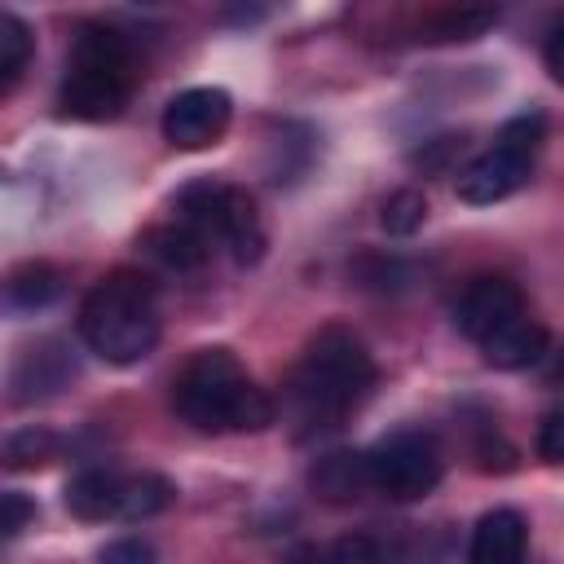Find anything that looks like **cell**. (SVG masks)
<instances>
[{"mask_svg":"<svg viewBox=\"0 0 564 564\" xmlns=\"http://www.w3.org/2000/svg\"><path fill=\"white\" fill-rule=\"evenodd\" d=\"M560 44H564V22H555L546 31V70L551 79H564V62H560Z\"/></svg>","mask_w":564,"mask_h":564,"instance_id":"cell-26","label":"cell"},{"mask_svg":"<svg viewBox=\"0 0 564 564\" xmlns=\"http://www.w3.org/2000/svg\"><path fill=\"white\" fill-rule=\"evenodd\" d=\"M159 300L141 269H110L79 304V339L106 366H137L159 344Z\"/></svg>","mask_w":564,"mask_h":564,"instance_id":"cell-3","label":"cell"},{"mask_svg":"<svg viewBox=\"0 0 564 564\" xmlns=\"http://www.w3.org/2000/svg\"><path fill=\"white\" fill-rule=\"evenodd\" d=\"M516 317H524V291H520V282H511L502 273L471 278L463 286V295L454 300V326L471 344H485L494 330H502Z\"/></svg>","mask_w":564,"mask_h":564,"instance_id":"cell-8","label":"cell"},{"mask_svg":"<svg viewBox=\"0 0 564 564\" xmlns=\"http://www.w3.org/2000/svg\"><path fill=\"white\" fill-rule=\"evenodd\" d=\"M538 454H542V463H551V467L564 458V414H560V410H546V414H542Z\"/></svg>","mask_w":564,"mask_h":564,"instance_id":"cell-25","label":"cell"},{"mask_svg":"<svg viewBox=\"0 0 564 564\" xmlns=\"http://www.w3.org/2000/svg\"><path fill=\"white\" fill-rule=\"evenodd\" d=\"M176 498V485L159 471H137V476H119V511L115 520H150L159 511H167Z\"/></svg>","mask_w":564,"mask_h":564,"instance_id":"cell-17","label":"cell"},{"mask_svg":"<svg viewBox=\"0 0 564 564\" xmlns=\"http://www.w3.org/2000/svg\"><path fill=\"white\" fill-rule=\"evenodd\" d=\"M498 22V9H441L427 22V40H476Z\"/></svg>","mask_w":564,"mask_h":564,"instance_id":"cell-21","label":"cell"},{"mask_svg":"<svg viewBox=\"0 0 564 564\" xmlns=\"http://www.w3.org/2000/svg\"><path fill=\"white\" fill-rule=\"evenodd\" d=\"M132 84H137V53H132L128 35H119L115 26L88 22V26H79V35L66 53L57 110L79 123L115 119L128 106Z\"/></svg>","mask_w":564,"mask_h":564,"instance_id":"cell-4","label":"cell"},{"mask_svg":"<svg viewBox=\"0 0 564 564\" xmlns=\"http://www.w3.org/2000/svg\"><path fill=\"white\" fill-rule=\"evenodd\" d=\"M524 546H529L524 516L516 507H494L471 529L467 564H524Z\"/></svg>","mask_w":564,"mask_h":564,"instance_id":"cell-12","label":"cell"},{"mask_svg":"<svg viewBox=\"0 0 564 564\" xmlns=\"http://www.w3.org/2000/svg\"><path fill=\"white\" fill-rule=\"evenodd\" d=\"M286 564H335V560H330V546L304 542V546H295V551L286 555Z\"/></svg>","mask_w":564,"mask_h":564,"instance_id":"cell-27","label":"cell"},{"mask_svg":"<svg viewBox=\"0 0 564 564\" xmlns=\"http://www.w3.org/2000/svg\"><path fill=\"white\" fill-rule=\"evenodd\" d=\"M62 502H66V511L75 520H88V524L115 520V511H119V471H110V467L75 471L66 480V489H62Z\"/></svg>","mask_w":564,"mask_h":564,"instance_id":"cell-15","label":"cell"},{"mask_svg":"<svg viewBox=\"0 0 564 564\" xmlns=\"http://www.w3.org/2000/svg\"><path fill=\"white\" fill-rule=\"evenodd\" d=\"M542 141H546V115L542 110H524V115L507 119L498 141L458 172V198L485 207V203H502L507 194L529 185Z\"/></svg>","mask_w":564,"mask_h":564,"instance_id":"cell-5","label":"cell"},{"mask_svg":"<svg viewBox=\"0 0 564 564\" xmlns=\"http://www.w3.org/2000/svg\"><path fill=\"white\" fill-rule=\"evenodd\" d=\"M234 119V97L216 84H198V88H185L176 93L167 106H163V137L176 145V150H207L225 137Z\"/></svg>","mask_w":564,"mask_h":564,"instance_id":"cell-7","label":"cell"},{"mask_svg":"<svg viewBox=\"0 0 564 564\" xmlns=\"http://www.w3.org/2000/svg\"><path fill=\"white\" fill-rule=\"evenodd\" d=\"M352 282L366 286V291H379V295H397L414 282V264L401 260V256H383V251H361L352 264H348Z\"/></svg>","mask_w":564,"mask_h":564,"instance_id":"cell-19","label":"cell"},{"mask_svg":"<svg viewBox=\"0 0 564 564\" xmlns=\"http://www.w3.org/2000/svg\"><path fill=\"white\" fill-rule=\"evenodd\" d=\"M31 520H35V498H26V494H18V489L0 494V538L22 533Z\"/></svg>","mask_w":564,"mask_h":564,"instance_id":"cell-24","label":"cell"},{"mask_svg":"<svg viewBox=\"0 0 564 564\" xmlns=\"http://www.w3.org/2000/svg\"><path fill=\"white\" fill-rule=\"evenodd\" d=\"M480 352H485V361H489L494 370H529V366H538V361L551 352V335H546L542 322H533V317L524 313V317L507 322L502 330H494V335L480 344Z\"/></svg>","mask_w":564,"mask_h":564,"instance_id":"cell-13","label":"cell"},{"mask_svg":"<svg viewBox=\"0 0 564 564\" xmlns=\"http://www.w3.org/2000/svg\"><path fill=\"white\" fill-rule=\"evenodd\" d=\"M141 247H145L154 260H163L167 269H176V273H194V269H203L207 256H212V242H207L203 234H194L189 225H181V220H167V225L145 229V234H141Z\"/></svg>","mask_w":564,"mask_h":564,"instance_id":"cell-16","label":"cell"},{"mask_svg":"<svg viewBox=\"0 0 564 564\" xmlns=\"http://www.w3.org/2000/svg\"><path fill=\"white\" fill-rule=\"evenodd\" d=\"M383 229L388 234H397V238H410L414 229H423V220H427V198L419 194V189H397V194H388L383 198Z\"/></svg>","mask_w":564,"mask_h":564,"instance_id":"cell-22","label":"cell"},{"mask_svg":"<svg viewBox=\"0 0 564 564\" xmlns=\"http://www.w3.org/2000/svg\"><path fill=\"white\" fill-rule=\"evenodd\" d=\"M172 410L198 432H264L278 410L229 348H198L172 379Z\"/></svg>","mask_w":564,"mask_h":564,"instance_id":"cell-2","label":"cell"},{"mask_svg":"<svg viewBox=\"0 0 564 564\" xmlns=\"http://www.w3.org/2000/svg\"><path fill=\"white\" fill-rule=\"evenodd\" d=\"M216 242H225V247H229V256H234V264H242V269H251V264H260V260H264V247H269L264 220H260V212H256L251 194H247V189H238V185H225V194H220V212H216Z\"/></svg>","mask_w":564,"mask_h":564,"instance_id":"cell-10","label":"cell"},{"mask_svg":"<svg viewBox=\"0 0 564 564\" xmlns=\"http://www.w3.org/2000/svg\"><path fill=\"white\" fill-rule=\"evenodd\" d=\"M308 489L326 502H352L370 489L366 449H330L308 467Z\"/></svg>","mask_w":564,"mask_h":564,"instance_id":"cell-14","label":"cell"},{"mask_svg":"<svg viewBox=\"0 0 564 564\" xmlns=\"http://www.w3.org/2000/svg\"><path fill=\"white\" fill-rule=\"evenodd\" d=\"M75 375H79V366H75L70 348L62 339H40V344L22 348V357L13 361L9 397L18 405H35V401H48V397L66 392Z\"/></svg>","mask_w":564,"mask_h":564,"instance_id":"cell-9","label":"cell"},{"mask_svg":"<svg viewBox=\"0 0 564 564\" xmlns=\"http://www.w3.org/2000/svg\"><path fill=\"white\" fill-rule=\"evenodd\" d=\"M66 291V278L48 260H22L9 273H0V317H31L48 304H57Z\"/></svg>","mask_w":564,"mask_h":564,"instance_id":"cell-11","label":"cell"},{"mask_svg":"<svg viewBox=\"0 0 564 564\" xmlns=\"http://www.w3.org/2000/svg\"><path fill=\"white\" fill-rule=\"evenodd\" d=\"M31 48H35L31 26L18 13L0 9V93L22 75V66L31 62Z\"/></svg>","mask_w":564,"mask_h":564,"instance_id":"cell-20","label":"cell"},{"mask_svg":"<svg viewBox=\"0 0 564 564\" xmlns=\"http://www.w3.org/2000/svg\"><path fill=\"white\" fill-rule=\"evenodd\" d=\"M370 383H375V357L366 339L348 326H322L291 375V410L308 432H326L339 427L348 410L361 405Z\"/></svg>","mask_w":564,"mask_h":564,"instance_id":"cell-1","label":"cell"},{"mask_svg":"<svg viewBox=\"0 0 564 564\" xmlns=\"http://www.w3.org/2000/svg\"><path fill=\"white\" fill-rule=\"evenodd\" d=\"M97 564H159V551H154V542L128 533V538L106 542V546L97 551Z\"/></svg>","mask_w":564,"mask_h":564,"instance_id":"cell-23","label":"cell"},{"mask_svg":"<svg viewBox=\"0 0 564 564\" xmlns=\"http://www.w3.org/2000/svg\"><path fill=\"white\" fill-rule=\"evenodd\" d=\"M366 471H370V489H379L383 498L414 502L441 485L445 458L427 432L405 427V432L383 436L375 449H366Z\"/></svg>","mask_w":564,"mask_h":564,"instance_id":"cell-6","label":"cell"},{"mask_svg":"<svg viewBox=\"0 0 564 564\" xmlns=\"http://www.w3.org/2000/svg\"><path fill=\"white\" fill-rule=\"evenodd\" d=\"M57 454H62V441L48 427H18V432L0 436V467H9V471H40Z\"/></svg>","mask_w":564,"mask_h":564,"instance_id":"cell-18","label":"cell"}]
</instances>
